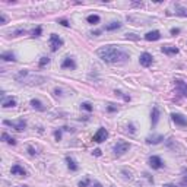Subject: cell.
Segmentation results:
<instances>
[{
	"mask_svg": "<svg viewBox=\"0 0 187 187\" xmlns=\"http://www.w3.org/2000/svg\"><path fill=\"white\" fill-rule=\"evenodd\" d=\"M97 56L107 63H123L129 58V54L116 45H104L97 50Z\"/></svg>",
	"mask_w": 187,
	"mask_h": 187,
	"instance_id": "obj_1",
	"label": "cell"
},
{
	"mask_svg": "<svg viewBox=\"0 0 187 187\" xmlns=\"http://www.w3.org/2000/svg\"><path fill=\"white\" fill-rule=\"evenodd\" d=\"M15 79L21 82V83H27V85H40L45 80L44 76L40 75H34L29 70H21L18 75L15 76Z\"/></svg>",
	"mask_w": 187,
	"mask_h": 187,
	"instance_id": "obj_2",
	"label": "cell"
},
{
	"mask_svg": "<svg viewBox=\"0 0 187 187\" xmlns=\"http://www.w3.org/2000/svg\"><path fill=\"white\" fill-rule=\"evenodd\" d=\"M50 45H51V50H53V51H57L63 45V40L57 34H51V35H50Z\"/></svg>",
	"mask_w": 187,
	"mask_h": 187,
	"instance_id": "obj_3",
	"label": "cell"
},
{
	"mask_svg": "<svg viewBox=\"0 0 187 187\" xmlns=\"http://www.w3.org/2000/svg\"><path fill=\"white\" fill-rule=\"evenodd\" d=\"M108 138V132L104 127H101V129H98V132L94 134V142H97V143H101V142H104L105 139Z\"/></svg>",
	"mask_w": 187,
	"mask_h": 187,
	"instance_id": "obj_4",
	"label": "cell"
},
{
	"mask_svg": "<svg viewBox=\"0 0 187 187\" xmlns=\"http://www.w3.org/2000/svg\"><path fill=\"white\" fill-rule=\"evenodd\" d=\"M130 149V145L124 140H120V142H117V145L114 146V152H116L117 155H121V154H124Z\"/></svg>",
	"mask_w": 187,
	"mask_h": 187,
	"instance_id": "obj_5",
	"label": "cell"
},
{
	"mask_svg": "<svg viewBox=\"0 0 187 187\" xmlns=\"http://www.w3.org/2000/svg\"><path fill=\"white\" fill-rule=\"evenodd\" d=\"M171 119H173V121L175 123V124H178V126H187V119L184 116H181V114H178V113H174V114H171Z\"/></svg>",
	"mask_w": 187,
	"mask_h": 187,
	"instance_id": "obj_6",
	"label": "cell"
},
{
	"mask_svg": "<svg viewBox=\"0 0 187 187\" xmlns=\"http://www.w3.org/2000/svg\"><path fill=\"white\" fill-rule=\"evenodd\" d=\"M139 62H140V64H142V66H145V67L151 66V64H152V56H151L149 53L140 54V57H139Z\"/></svg>",
	"mask_w": 187,
	"mask_h": 187,
	"instance_id": "obj_7",
	"label": "cell"
},
{
	"mask_svg": "<svg viewBox=\"0 0 187 187\" xmlns=\"http://www.w3.org/2000/svg\"><path fill=\"white\" fill-rule=\"evenodd\" d=\"M5 124L6 126H12V127H15V129L18 130V132H22L23 129H25V126H27V123L23 120H19L18 123H15V121H9V120H6L5 121Z\"/></svg>",
	"mask_w": 187,
	"mask_h": 187,
	"instance_id": "obj_8",
	"label": "cell"
},
{
	"mask_svg": "<svg viewBox=\"0 0 187 187\" xmlns=\"http://www.w3.org/2000/svg\"><path fill=\"white\" fill-rule=\"evenodd\" d=\"M149 165H151L152 168H162V165H164V162H162V159H161L159 156H151L149 158Z\"/></svg>",
	"mask_w": 187,
	"mask_h": 187,
	"instance_id": "obj_9",
	"label": "cell"
},
{
	"mask_svg": "<svg viewBox=\"0 0 187 187\" xmlns=\"http://www.w3.org/2000/svg\"><path fill=\"white\" fill-rule=\"evenodd\" d=\"M159 38H161L159 31H151L145 35V40H148V41H156V40H159Z\"/></svg>",
	"mask_w": 187,
	"mask_h": 187,
	"instance_id": "obj_10",
	"label": "cell"
},
{
	"mask_svg": "<svg viewBox=\"0 0 187 187\" xmlns=\"http://www.w3.org/2000/svg\"><path fill=\"white\" fill-rule=\"evenodd\" d=\"M62 67L63 69H75L76 67V63H75V60L73 58H70V57H67V58H64V62L62 63Z\"/></svg>",
	"mask_w": 187,
	"mask_h": 187,
	"instance_id": "obj_11",
	"label": "cell"
},
{
	"mask_svg": "<svg viewBox=\"0 0 187 187\" xmlns=\"http://www.w3.org/2000/svg\"><path fill=\"white\" fill-rule=\"evenodd\" d=\"M12 174H15V175H23V177H25V169L22 168V167H21V165H13V167H12Z\"/></svg>",
	"mask_w": 187,
	"mask_h": 187,
	"instance_id": "obj_12",
	"label": "cell"
},
{
	"mask_svg": "<svg viewBox=\"0 0 187 187\" xmlns=\"http://www.w3.org/2000/svg\"><path fill=\"white\" fill-rule=\"evenodd\" d=\"M162 53H165V54H177L178 53V48L177 47H171V45H164L162 47Z\"/></svg>",
	"mask_w": 187,
	"mask_h": 187,
	"instance_id": "obj_13",
	"label": "cell"
},
{
	"mask_svg": "<svg viewBox=\"0 0 187 187\" xmlns=\"http://www.w3.org/2000/svg\"><path fill=\"white\" fill-rule=\"evenodd\" d=\"M175 85H177L178 91H180L184 97H187V85L184 83V82H181V80H175Z\"/></svg>",
	"mask_w": 187,
	"mask_h": 187,
	"instance_id": "obj_14",
	"label": "cell"
},
{
	"mask_svg": "<svg viewBox=\"0 0 187 187\" xmlns=\"http://www.w3.org/2000/svg\"><path fill=\"white\" fill-rule=\"evenodd\" d=\"M151 117H152V126H156V123H158V119H159V110H158L156 107L152 110Z\"/></svg>",
	"mask_w": 187,
	"mask_h": 187,
	"instance_id": "obj_15",
	"label": "cell"
},
{
	"mask_svg": "<svg viewBox=\"0 0 187 187\" xmlns=\"http://www.w3.org/2000/svg\"><path fill=\"white\" fill-rule=\"evenodd\" d=\"M0 57L3 58L5 62H15V54L12 51H8V53H3Z\"/></svg>",
	"mask_w": 187,
	"mask_h": 187,
	"instance_id": "obj_16",
	"label": "cell"
},
{
	"mask_svg": "<svg viewBox=\"0 0 187 187\" xmlns=\"http://www.w3.org/2000/svg\"><path fill=\"white\" fill-rule=\"evenodd\" d=\"M31 105L34 108H37V110H40V111H44V110H45V107L40 103V101H38V99H31Z\"/></svg>",
	"mask_w": 187,
	"mask_h": 187,
	"instance_id": "obj_17",
	"label": "cell"
},
{
	"mask_svg": "<svg viewBox=\"0 0 187 187\" xmlns=\"http://www.w3.org/2000/svg\"><path fill=\"white\" fill-rule=\"evenodd\" d=\"M120 27H121L120 22H111V23H108L107 27H105V29H107V31H114V29H119Z\"/></svg>",
	"mask_w": 187,
	"mask_h": 187,
	"instance_id": "obj_18",
	"label": "cell"
},
{
	"mask_svg": "<svg viewBox=\"0 0 187 187\" xmlns=\"http://www.w3.org/2000/svg\"><path fill=\"white\" fill-rule=\"evenodd\" d=\"M16 105V99L15 98H10L8 101H3V108H10V107H15Z\"/></svg>",
	"mask_w": 187,
	"mask_h": 187,
	"instance_id": "obj_19",
	"label": "cell"
},
{
	"mask_svg": "<svg viewBox=\"0 0 187 187\" xmlns=\"http://www.w3.org/2000/svg\"><path fill=\"white\" fill-rule=\"evenodd\" d=\"M2 139H3L5 142H8L9 145H15V143H16V140H15L13 138H10L8 133H3V134H2Z\"/></svg>",
	"mask_w": 187,
	"mask_h": 187,
	"instance_id": "obj_20",
	"label": "cell"
},
{
	"mask_svg": "<svg viewBox=\"0 0 187 187\" xmlns=\"http://www.w3.org/2000/svg\"><path fill=\"white\" fill-rule=\"evenodd\" d=\"M66 162H67V165H69V168H70L72 171H76V169H78V165H76L75 159H72V158H66Z\"/></svg>",
	"mask_w": 187,
	"mask_h": 187,
	"instance_id": "obj_21",
	"label": "cell"
},
{
	"mask_svg": "<svg viewBox=\"0 0 187 187\" xmlns=\"http://www.w3.org/2000/svg\"><path fill=\"white\" fill-rule=\"evenodd\" d=\"M162 139H164V138H162L161 134H158V136H152V138H148L146 140H148V143H159Z\"/></svg>",
	"mask_w": 187,
	"mask_h": 187,
	"instance_id": "obj_22",
	"label": "cell"
},
{
	"mask_svg": "<svg viewBox=\"0 0 187 187\" xmlns=\"http://www.w3.org/2000/svg\"><path fill=\"white\" fill-rule=\"evenodd\" d=\"M86 21H88L89 23H98L99 22V16L98 15H89L88 18H86Z\"/></svg>",
	"mask_w": 187,
	"mask_h": 187,
	"instance_id": "obj_23",
	"label": "cell"
},
{
	"mask_svg": "<svg viewBox=\"0 0 187 187\" xmlns=\"http://www.w3.org/2000/svg\"><path fill=\"white\" fill-rule=\"evenodd\" d=\"M48 62H50V58L48 57H41V60H40V67H44L45 64H48Z\"/></svg>",
	"mask_w": 187,
	"mask_h": 187,
	"instance_id": "obj_24",
	"label": "cell"
},
{
	"mask_svg": "<svg viewBox=\"0 0 187 187\" xmlns=\"http://www.w3.org/2000/svg\"><path fill=\"white\" fill-rule=\"evenodd\" d=\"M82 108L86 110V111H92V105H91L89 103H83V104H82Z\"/></svg>",
	"mask_w": 187,
	"mask_h": 187,
	"instance_id": "obj_25",
	"label": "cell"
},
{
	"mask_svg": "<svg viewBox=\"0 0 187 187\" xmlns=\"http://www.w3.org/2000/svg\"><path fill=\"white\" fill-rule=\"evenodd\" d=\"M40 35H41V28L38 27L37 29H34V31H32V37H40Z\"/></svg>",
	"mask_w": 187,
	"mask_h": 187,
	"instance_id": "obj_26",
	"label": "cell"
},
{
	"mask_svg": "<svg viewBox=\"0 0 187 187\" xmlns=\"http://www.w3.org/2000/svg\"><path fill=\"white\" fill-rule=\"evenodd\" d=\"M19 34H25V29H19V31L13 32V37H19Z\"/></svg>",
	"mask_w": 187,
	"mask_h": 187,
	"instance_id": "obj_27",
	"label": "cell"
},
{
	"mask_svg": "<svg viewBox=\"0 0 187 187\" xmlns=\"http://www.w3.org/2000/svg\"><path fill=\"white\" fill-rule=\"evenodd\" d=\"M88 183H89V180H83V181L79 183V187H86L88 186Z\"/></svg>",
	"mask_w": 187,
	"mask_h": 187,
	"instance_id": "obj_28",
	"label": "cell"
},
{
	"mask_svg": "<svg viewBox=\"0 0 187 187\" xmlns=\"http://www.w3.org/2000/svg\"><path fill=\"white\" fill-rule=\"evenodd\" d=\"M0 22H2V25H5V23H6V16H5V15H2V16H0Z\"/></svg>",
	"mask_w": 187,
	"mask_h": 187,
	"instance_id": "obj_29",
	"label": "cell"
},
{
	"mask_svg": "<svg viewBox=\"0 0 187 187\" xmlns=\"http://www.w3.org/2000/svg\"><path fill=\"white\" fill-rule=\"evenodd\" d=\"M60 23H62L63 27H69V22H67L66 19H62V21H60Z\"/></svg>",
	"mask_w": 187,
	"mask_h": 187,
	"instance_id": "obj_30",
	"label": "cell"
},
{
	"mask_svg": "<svg viewBox=\"0 0 187 187\" xmlns=\"http://www.w3.org/2000/svg\"><path fill=\"white\" fill-rule=\"evenodd\" d=\"M178 32H180L178 28H173V29H171V34H173V35H175V34H178Z\"/></svg>",
	"mask_w": 187,
	"mask_h": 187,
	"instance_id": "obj_31",
	"label": "cell"
},
{
	"mask_svg": "<svg viewBox=\"0 0 187 187\" xmlns=\"http://www.w3.org/2000/svg\"><path fill=\"white\" fill-rule=\"evenodd\" d=\"M94 155L99 156V155H101V151H99V149H95V151H94Z\"/></svg>",
	"mask_w": 187,
	"mask_h": 187,
	"instance_id": "obj_32",
	"label": "cell"
},
{
	"mask_svg": "<svg viewBox=\"0 0 187 187\" xmlns=\"http://www.w3.org/2000/svg\"><path fill=\"white\" fill-rule=\"evenodd\" d=\"M162 187H177V186H175V184H164Z\"/></svg>",
	"mask_w": 187,
	"mask_h": 187,
	"instance_id": "obj_33",
	"label": "cell"
},
{
	"mask_svg": "<svg viewBox=\"0 0 187 187\" xmlns=\"http://www.w3.org/2000/svg\"><path fill=\"white\" fill-rule=\"evenodd\" d=\"M56 138H57V139L62 138V134H60V132H56Z\"/></svg>",
	"mask_w": 187,
	"mask_h": 187,
	"instance_id": "obj_34",
	"label": "cell"
},
{
	"mask_svg": "<svg viewBox=\"0 0 187 187\" xmlns=\"http://www.w3.org/2000/svg\"><path fill=\"white\" fill-rule=\"evenodd\" d=\"M92 187H103V186H101L99 183H94V186H92Z\"/></svg>",
	"mask_w": 187,
	"mask_h": 187,
	"instance_id": "obj_35",
	"label": "cell"
},
{
	"mask_svg": "<svg viewBox=\"0 0 187 187\" xmlns=\"http://www.w3.org/2000/svg\"><path fill=\"white\" fill-rule=\"evenodd\" d=\"M183 174H184V177H186V180H187V169L186 168L183 169Z\"/></svg>",
	"mask_w": 187,
	"mask_h": 187,
	"instance_id": "obj_36",
	"label": "cell"
},
{
	"mask_svg": "<svg viewBox=\"0 0 187 187\" xmlns=\"http://www.w3.org/2000/svg\"><path fill=\"white\" fill-rule=\"evenodd\" d=\"M28 151H29V154H31V155H34V154H35V152H34V149H32V148H29V149H28Z\"/></svg>",
	"mask_w": 187,
	"mask_h": 187,
	"instance_id": "obj_37",
	"label": "cell"
},
{
	"mask_svg": "<svg viewBox=\"0 0 187 187\" xmlns=\"http://www.w3.org/2000/svg\"><path fill=\"white\" fill-rule=\"evenodd\" d=\"M19 187H27V186H19Z\"/></svg>",
	"mask_w": 187,
	"mask_h": 187,
	"instance_id": "obj_38",
	"label": "cell"
}]
</instances>
